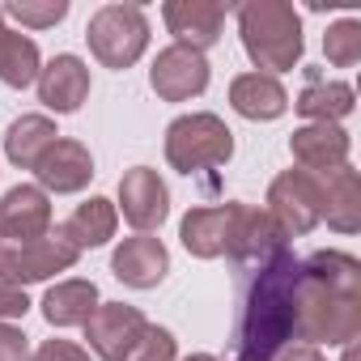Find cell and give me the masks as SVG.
Wrapping results in <instances>:
<instances>
[{
  "instance_id": "cell-1",
  "label": "cell",
  "mask_w": 361,
  "mask_h": 361,
  "mask_svg": "<svg viewBox=\"0 0 361 361\" xmlns=\"http://www.w3.org/2000/svg\"><path fill=\"white\" fill-rule=\"evenodd\" d=\"M238 281V314H234V361H276L293 340L298 319V272L302 259L289 251V243L230 259Z\"/></svg>"
},
{
  "instance_id": "cell-2",
  "label": "cell",
  "mask_w": 361,
  "mask_h": 361,
  "mask_svg": "<svg viewBox=\"0 0 361 361\" xmlns=\"http://www.w3.org/2000/svg\"><path fill=\"white\" fill-rule=\"evenodd\" d=\"M361 336V259L348 251H314L298 272L293 340L348 344Z\"/></svg>"
},
{
  "instance_id": "cell-3",
  "label": "cell",
  "mask_w": 361,
  "mask_h": 361,
  "mask_svg": "<svg viewBox=\"0 0 361 361\" xmlns=\"http://www.w3.org/2000/svg\"><path fill=\"white\" fill-rule=\"evenodd\" d=\"M238 35H243V51L251 56V64L268 77L276 73H293V64L302 60V18L289 0H251L238 9Z\"/></svg>"
},
{
  "instance_id": "cell-4",
  "label": "cell",
  "mask_w": 361,
  "mask_h": 361,
  "mask_svg": "<svg viewBox=\"0 0 361 361\" xmlns=\"http://www.w3.org/2000/svg\"><path fill=\"white\" fill-rule=\"evenodd\" d=\"M234 157V132L226 128L221 115L213 111H192L178 115L166 128V161L178 174H196V170H213L226 166Z\"/></svg>"
},
{
  "instance_id": "cell-5",
  "label": "cell",
  "mask_w": 361,
  "mask_h": 361,
  "mask_svg": "<svg viewBox=\"0 0 361 361\" xmlns=\"http://www.w3.org/2000/svg\"><path fill=\"white\" fill-rule=\"evenodd\" d=\"M85 43L102 68L123 73L149 47V18L140 5H102L85 26Z\"/></svg>"
},
{
  "instance_id": "cell-6",
  "label": "cell",
  "mask_w": 361,
  "mask_h": 361,
  "mask_svg": "<svg viewBox=\"0 0 361 361\" xmlns=\"http://www.w3.org/2000/svg\"><path fill=\"white\" fill-rule=\"evenodd\" d=\"M285 238H302L323 221V183L310 170H285L268 188V209H264Z\"/></svg>"
},
{
  "instance_id": "cell-7",
  "label": "cell",
  "mask_w": 361,
  "mask_h": 361,
  "mask_svg": "<svg viewBox=\"0 0 361 361\" xmlns=\"http://www.w3.org/2000/svg\"><path fill=\"white\" fill-rule=\"evenodd\" d=\"M77 259H81V251H73L60 234H47L39 243H0V281L26 289L56 272H68Z\"/></svg>"
},
{
  "instance_id": "cell-8",
  "label": "cell",
  "mask_w": 361,
  "mask_h": 361,
  "mask_svg": "<svg viewBox=\"0 0 361 361\" xmlns=\"http://www.w3.org/2000/svg\"><path fill=\"white\" fill-rule=\"evenodd\" d=\"M149 319L128 302H98V310L85 319V340L98 361H128V353L140 344Z\"/></svg>"
},
{
  "instance_id": "cell-9",
  "label": "cell",
  "mask_w": 361,
  "mask_h": 361,
  "mask_svg": "<svg viewBox=\"0 0 361 361\" xmlns=\"http://www.w3.org/2000/svg\"><path fill=\"white\" fill-rule=\"evenodd\" d=\"M149 85L161 102H188V98H200L209 90V60L204 51H192V47H161L153 68H149Z\"/></svg>"
},
{
  "instance_id": "cell-10",
  "label": "cell",
  "mask_w": 361,
  "mask_h": 361,
  "mask_svg": "<svg viewBox=\"0 0 361 361\" xmlns=\"http://www.w3.org/2000/svg\"><path fill=\"white\" fill-rule=\"evenodd\" d=\"M51 234V200L39 183H18L0 196V243H39Z\"/></svg>"
},
{
  "instance_id": "cell-11",
  "label": "cell",
  "mask_w": 361,
  "mask_h": 361,
  "mask_svg": "<svg viewBox=\"0 0 361 361\" xmlns=\"http://www.w3.org/2000/svg\"><path fill=\"white\" fill-rule=\"evenodd\" d=\"M119 209H123V221L136 226L140 234L157 230L170 217V192L161 183V174L149 166H132L119 178Z\"/></svg>"
},
{
  "instance_id": "cell-12",
  "label": "cell",
  "mask_w": 361,
  "mask_h": 361,
  "mask_svg": "<svg viewBox=\"0 0 361 361\" xmlns=\"http://www.w3.org/2000/svg\"><path fill=\"white\" fill-rule=\"evenodd\" d=\"M111 272L115 281H123L128 289H157L170 272V251L161 238L153 234H136V238H123L111 255Z\"/></svg>"
},
{
  "instance_id": "cell-13",
  "label": "cell",
  "mask_w": 361,
  "mask_h": 361,
  "mask_svg": "<svg viewBox=\"0 0 361 361\" xmlns=\"http://www.w3.org/2000/svg\"><path fill=\"white\" fill-rule=\"evenodd\" d=\"M161 18H166V30L178 39V47L204 51L221 39L226 5H217V0H166Z\"/></svg>"
},
{
  "instance_id": "cell-14",
  "label": "cell",
  "mask_w": 361,
  "mask_h": 361,
  "mask_svg": "<svg viewBox=\"0 0 361 361\" xmlns=\"http://www.w3.org/2000/svg\"><path fill=\"white\" fill-rule=\"evenodd\" d=\"M35 178H39V188L43 192H56V196H73L81 188H90V178H94V157L81 140H56L39 166H35Z\"/></svg>"
},
{
  "instance_id": "cell-15",
  "label": "cell",
  "mask_w": 361,
  "mask_h": 361,
  "mask_svg": "<svg viewBox=\"0 0 361 361\" xmlns=\"http://www.w3.org/2000/svg\"><path fill=\"white\" fill-rule=\"evenodd\" d=\"M39 102L47 106V111H56V115H73V111H81V102L90 98V68H85V60L81 56H56V60H47L43 68H39Z\"/></svg>"
},
{
  "instance_id": "cell-16",
  "label": "cell",
  "mask_w": 361,
  "mask_h": 361,
  "mask_svg": "<svg viewBox=\"0 0 361 361\" xmlns=\"http://www.w3.org/2000/svg\"><path fill=\"white\" fill-rule=\"evenodd\" d=\"M289 149H293V161L310 174H323V170H336V166H348V132L340 123H302L293 136H289Z\"/></svg>"
},
{
  "instance_id": "cell-17",
  "label": "cell",
  "mask_w": 361,
  "mask_h": 361,
  "mask_svg": "<svg viewBox=\"0 0 361 361\" xmlns=\"http://www.w3.org/2000/svg\"><path fill=\"white\" fill-rule=\"evenodd\" d=\"M234 213H238V200L234 204H204V209H192L178 226V238H183L188 255L196 259H217L226 255L230 247V230H234Z\"/></svg>"
},
{
  "instance_id": "cell-18",
  "label": "cell",
  "mask_w": 361,
  "mask_h": 361,
  "mask_svg": "<svg viewBox=\"0 0 361 361\" xmlns=\"http://www.w3.org/2000/svg\"><path fill=\"white\" fill-rule=\"evenodd\" d=\"M323 183V221L336 234H357L361 230V174L353 166H336L319 174Z\"/></svg>"
},
{
  "instance_id": "cell-19",
  "label": "cell",
  "mask_w": 361,
  "mask_h": 361,
  "mask_svg": "<svg viewBox=\"0 0 361 361\" xmlns=\"http://www.w3.org/2000/svg\"><path fill=\"white\" fill-rule=\"evenodd\" d=\"M230 106L243 115V119H281L289 111V94L276 77L268 73H243L230 81Z\"/></svg>"
},
{
  "instance_id": "cell-20",
  "label": "cell",
  "mask_w": 361,
  "mask_h": 361,
  "mask_svg": "<svg viewBox=\"0 0 361 361\" xmlns=\"http://www.w3.org/2000/svg\"><path fill=\"white\" fill-rule=\"evenodd\" d=\"M115 226H119V209L102 196H90L85 204L73 209V217L64 221L60 238L73 247V251H94V247H106L115 238Z\"/></svg>"
},
{
  "instance_id": "cell-21",
  "label": "cell",
  "mask_w": 361,
  "mask_h": 361,
  "mask_svg": "<svg viewBox=\"0 0 361 361\" xmlns=\"http://www.w3.org/2000/svg\"><path fill=\"white\" fill-rule=\"evenodd\" d=\"M293 106H298V115H306L310 123H340L344 115H353L357 94H353L348 81H327V77L310 73V81H306V90L298 94Z\"/></svg>"
},
{
  "instance_id": "cell-22",
  "label": "cell",
  "mask_w": 361,
  "mask_h": 361,
  "mask_svg": "<svg viewBox=\"0 0 361 361\" xmlns=\"http://www.w3.org/2000/svg\"><path fill=\"white\" fill-rule=\"evenodd\" d=\"M98 310V285L94 281H60L43 298V319L51 327H85V319Z\"/></svg>"
},
{
  "instance_id": "cell-23",
  "label": "cell",
  "mask_w": 361,
  "mask_h": 361,
  "mask_svg": "<svg viewBox=\"0 0 361 361\" xmlns=\"http://www.w3.org/2000/svg\"><path fill=\"white\" fill-rule=\"evenodd\" d=\"M56 140H60V132H56V123H51L47 115H22V119H13L9 132H5V157H9L13 166H22V170H35L39 157H43Z\"/></svg>"
},
{
  "instance_id": "cell-24",
  "label": "cell",
  "mask_w": 361,
  "mask_h": 361,
  "mask_svg": "<svg viewBox=\"0 0 361 361\" xmlns=\"http://www.w3.org/2000/svg\"><path fill=\"white\" fill-rule=\"evenodd\" d=\"M39 68H43V56H39V43L18 35V30H0V81L9 90H26L30 81H39Z\"/></svg>"
},
{
  "instance_id": "cell-25",
  "label": "cell",
  "mask_w": 361,
  "mask_h": 361,
  "mask_svg": "<svg viewBox=\"0 0 361 361\" xmlns=\"http://www.w3.org/2000/svg\"><path fill=\"white\" fill-rule=\"evenodd\" d=\"M323 51H327V64L336 68H353L361 60V22L357 18H344L336 26H327L323 35Z\"/></svg>"
},
{
  "instance_id": "cell-26",
  "label": "cell",
  "mask_w": 361,
  "mask_h": 361,
  "mask_svg": "<svg viewBox=\"0 0 361 361\" xmlns=\"http://www.w3.org/2000/svg\"><path fill=\"white\" fill-rule=\"evenodd\" d=\"M128 361H178L174 336H170L166 327L149 323V327H145V336H140V344H136V348L128 353Z\"/></svg>"
},
{
  "instance_id": "cell-27",
  "label": "cell",
  "mask_w": 361,
  "mask_h": 361,
  "mask_svg": "<svg viewBox=\"0 0 361 361\" xmlns=\"http://www.w3.org/2000/svg\"><path fill=\"white\" fill-rule=\"evenodd\" d=\"M0 13L13 18V22H22V26L43 30V26H56V22L68 18V0H51V5H9V9H0Z\"/></svg>"
},
{
  "instance_id": "cell-28",
  "label": "cell",
  "mask_w": 361,
  "mask_h": 361,
  "mask_svg": "<svg viewBox=\"0 0 361 361\" xmlns=\"http://www.w3.org/2000/svg\"><path fill=\"white\" fill-rule=\"evenodd\" d=\"M30 361H94V357H90V348H81L73 340H43L30 353Z\"/></svg>"
},
{
  "instance_id": "cell-29",
  "label": "cell",
  "mask_w": 361,
  "mask_h": 361,
  "mask_svg": "<svg viewBox=\"0 0 361 361\" xmlns=\"http://www.w3.org/2000/svg\"><path fill=\"white\" fill-rule=\"evenodd\" d=\"M26 310H30V298H26V289H18V285H5V281H0V323L26 319Z\"/></svg>"
},
{
  "instance_id": "cell-30",
  "label": "cell",
  "mask_w": 361,
  "mask_h": 361,
  "mask_svg": "<svg viewBox=\"0 0 361 361\" xmlns=\"http://www.w3.org/2000/svg\"><path fill=\"white\" fill-rule=\"evenodd\" d=\"M0 361H30V344L18 327L0 323Z\"/></svg>"
},
{
  "instance_id": "cell-31",
  "label": "cell",
  "mask_w": 361,
  "mask_h": 361,
  "mask_svg": "<svg viewBox=\"0 0 361 361\" xmlns=\"http://www.w3.org/2000/svg\"><path fill=\"white\" fill-rule=\"evenodd\" d=\"M276 361H327V357H323L319 348H310V344H289Z\"/></svg>"
},
{
  "instance_id": "cell-32",
  "label": "cell",
  "mask_w": 361,
  "mask_h": 361,
  "mask_svg": "<svg viewBox=\"0 0 361 361\" xmlns=\"http://www.w3.org/2000/svg\"><path fill=\"white\" fill-rule=\"evenodd\" d=\"M340 361H361V348H357V340H348V344H344V357H340Z\"/></svg>"
},
{
  "instance_id": "cell-33",
  "label": "cell",
  "mask_w": 361,
  "mask_h": 361,
  "mask_svg": "<svg viewBox=\"0 0 361 361\" xmlns=\"http://www.w3.org/2000/svg\"><path fill=\"white\" fill-rule=\"evenodd\" d=\"M188 361H221V357H213V353H196V357H188Z\"/></svg>"
},
{
  "instance_id": "cell-34",
  "label": "cell",
  "mask_w": 361,
  "mask_h": 361,
  "mask_svg": "<svg viewBox=\"0 0 361 361\" xmlns=\"http://www.w3.org/2000/svg\"><path fill=\"white\" fill-rule=\"evenodd\" d=\"M0 30H5V13H0Z\"/></svg>"
}]
</instances>
